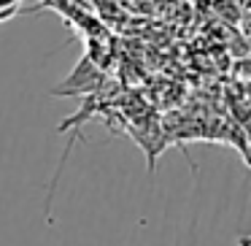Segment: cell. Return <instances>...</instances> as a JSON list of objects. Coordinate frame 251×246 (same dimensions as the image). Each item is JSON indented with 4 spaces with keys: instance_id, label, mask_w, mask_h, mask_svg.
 Masks as SVG:
<instances>
[{
    "instance_id": "6da1fadb",
    "label": "cell",
    "mask_w": 251,
    "mask_h": 246,
    "mask_svg": "<svg viewBox=\"0 0 251 246\" xmlns=\"http://www.w3.org/2000/svg\"><path fill=\"white\" fill-rule=\"evenodd\" d=\"M19 3H22V0H0V22L14 17V14L19 11Z\"/></svg>"
},
{
    "instance_id": "7a4b0ae2",
    "label": "cell",
    "mask_w": 251,
    "mask_h": 246,
    "mask_svg": "<svg viewBox=\"0 0 251 246\" xmlns=\"http://www.w3.org/2000/svg\"><path fill=\"white\" fill-rule=\"evenodd\" d=\"M35 6H57V0H35Z\"/></svg>"
}]
</instances>
